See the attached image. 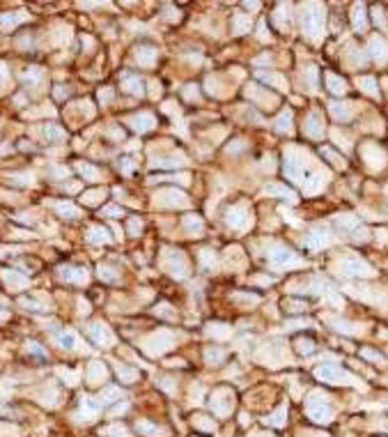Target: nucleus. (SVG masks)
Listing matches in <instances>:
<instances>
[{
	"label": "nucleus",
	"instance_id": "1",
	"mask_svg": "<svg viewBox=\"0 0 388 437\" xmlns=\"http://www.w3.org/2000/svg\"><path fill=\"white\" fill-rule=\"evenodd\" d=\"M317 375L324 377V380H331V382H338V380H349V375L342 371H338V368H319L317 371Z\"/></svg>",
	"mask_w": 388,
	"mask_h": 437
}]
</instances>
